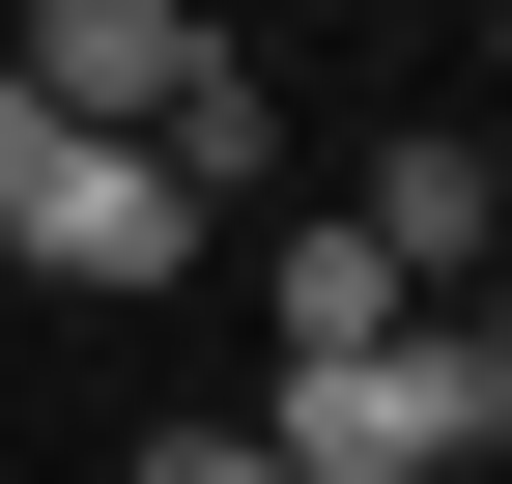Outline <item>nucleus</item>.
Instances as JSON below:
<instances>
[{"label": "nucleus", "mask_w": 512, "mask_h": 484, "mask_svg": "<svg viewBox=\"0 0 512 484\" xmlns=\"http://www.w3.org/2000/svg\"><path fill=\"white\" fill-rule=\"evenodd\" d=\"M200 171H171V143H114V114H57L29 86V57H0V257H29V285H86V314H143V285H200Z\"/></svg>", "instance_id": "1"}, {"label": "nucleus", "mask_w": 512, "mask_h": 484, "mask_svg": "<svg viewBox=\"0 0 512 484\" xmlns=\"http://www.w3.org/2000/svg\"><path fill=\"white\" fill-rule=\"evenodd\" d=\"M256 456H285V484H456V456H484V342H456V314L285 342V399H256Z\"/></svg>", "instance_id": "2"}, {"label": "nucleus", "mask_w": 512, "mask_h": 484, "mask_svg": "<svg viewBox=\"0 0 512 484\" xmlns=\"http://www.w3.org/2000/svg\"><path fill=\"white\" fill-rule=\"evenodd\" d=\"M342 228H370V257L427 285V314H456V285L512 257V143H484V114H399V143H370V200H342Z\"/></svg>", "instance_id": "3"}, {"label": "nucleus", "mask_w": 512, "mask_h": 484, "mask_svg": "<svg viewBox=\"0 0 512 484\" xmlns=\"http://www.w3.org/2000/svg\"><path fill=\"white\" fill-rule=\"evenodd\" d=\"M0 57H29L57 114H114V143H171V114H200V57H228V29H200V0H29V29H0Z\"/></svg>", "instance_id": "4"}, {"label": "nucleus", "mask_w": 512, "mask_h": 484, "mask_svg": "<svg viewBox=\"0 0 512 484\" xmlns=\"http://www.w3.org/2000/svg\"><path fill=\"white\" fill-rule=\"evenodd\" d=\"M256 285H285V342H370V314H427V285L370 257V228H285V257H256Z\"/></svg>", "instance_id": "5"}, {"label": "nucleus", "mask_w": 512, "mask_h": 484, "mask_svg": "<svg viewBox=\"0 0 512 484\" xmlns=\"http://www.w3.org/2000/svg\"><path fill=\"white\" fill-rule=\"evenodd\" d=\"M456 342H484V456H512V257H484V285H456Z\"/></svg>", "instance_id": "6"}, {"label": "nucleus", "mask_w": 512, "mask_h": 484, "mask_svg": "<svg viewBox=\"0 0 512 484\" xmlns=\"http://www.w3.org/2000/svg\"><path fill=\"white\" fill-rule=\"evenodd\" d=\"M143 484H285V456H256V428H143Z\"/></svg>", "instance_id": "7"}]
</instances>
